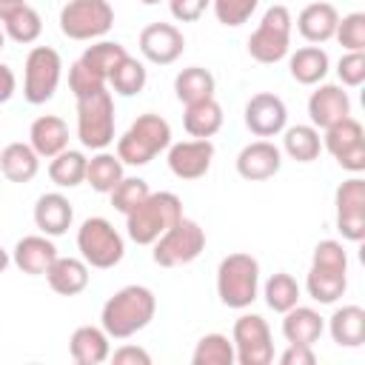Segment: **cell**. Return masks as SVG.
Listing matches in <instances>:
<instances>
[{
  "label": "cell",
  "instance_id": "obj_1",
  "mask_svg": "<svg viewBox=\"0 0 365 365\" xmlns=\"http://www.w3.org/2000/svg\"><path fill=\"white\" fill-rule=\"evenodd\" d=\"M157 314V297L145 285H125L106 299L100 322L111 339H128L143 331Z\"/></svg>",
  "mask_w": 365,
  "mask_h": 365
},
{
  "label": "cell",
  "instance_id": "obj_2",
  "mask_svg": "<svg viewBox=\"0 0 365 365\" xmlns=\"http://www.w3.org/2000/svg\"><path fill=\"white\" fill-rule=\"evenodd\" d=\"M182 217V200L171 191H151L134 211L125 214L128 237L137 245H154Z\"/></svg>",
  "mask_w": 365,
  "mask_h": 365
},
{
  "label": "cell",
  "instance_id": "obj_3",
  "mask_svg": "<svg viewBox=\"0 0 365 365\" xmlns=\"http://www.w3.org/2000/svg\"><path fill=\"white\" fill-rule=\"evenodd\" d=\"M171 145V125L160 114H140L117 140V157L125 165H145Z\"/></svg>",
  "mask_w": 365,
  "mask_h": 365
},
{
  "label": "cell",
  "instance_id": "obj_4",
  "mask_svg": "<svg viewBox=\"0 0 365 365\" xmlns=\"http://www.w3.org/2000/svg\"><path fill=\"white\" fill-rule=\"evenodd\" d=\"M259 291V262L251 254H228L217 268V294L228 308H248Z\"/></svg>",
  "mask_w": 365,
  "mask_h": 365
},
{
  "label": "cell",
  "instance_id": "obj_5",
  "mask_svg": "<svg viewBox=\"0 0 365 365\" xmlns=\"http://www.w3.org/2000/svg\"><path fill=\"white\" fill-rule=\"evenodd\" d=\"M77 137L94 151L114 143V100L106 88L77 97Z\"/></svg>",
  "mask_w": 365,
  "mask_h": 365
},
{
  "label": "cell",
  "instance_id": "obj_6",
  "mask_svg": "<svg viewBox=\"0 0 365 365\" xmlns=\"http://www.w3.org/2000/svg\"><path fill=\"white\" fill-rule=\"evenodd\" d=\"M114 26V9L108 0H68L60 9V31L68 40H97Z\"/></svg>",
  "mask_w": 365,
  "mask_h": 365
},
{
  "label": "cell",
  "instance_id": "obj_7",
  "mask_svg": "<svg viewBox=\"0 0 365 365\" xmlns=\"http://www.w3.org/2000/svg\"><path fill=\"white\" fill-rule=\"evenodd\" d=\"M291 11L285 6H271L257 31L248 37V54L257 60V63H279L285 54H288V46H291Z\"/></svg>",
  "mask_w": 365,
  "mask_h": 365
},
{
  "label": "cell",
  "instance_id": "obj_8",
  "mask_svg": "<svg viewBox=\"0 0 365 365\" xmlns=\"http://www.w3.org/2000/svg\"><path fill=\"white\" fill-rule=\"evenodd\" d=\"M205 251V231L194 222L180 217L157 242H154V262L163 268H177V265H188L194 262L200 254Z\"/></svg>",
  "mask_w": 365,
  "mask_h": 365
},
{
  "label": "cell",
  "instance_id": "obj_9",
  "mask_svg": "<svg viewBox=\"0 0 365 365\" xmlns=\"http://www.w3.org/2000/svg\"><path fill=\"white\" fill-rule=\"evenodd\" d=\"M77 248L91 268H114L123 254V237L106 217H88L77 231Z\"/></svg>",
  "mask_w": 365,
  "mask_h": 365
},
{
  "label": "cell",
  "instance_id": "obj_10",
  "mask_svg": "<svg viewBox=\"0 0 365 365\" xmlns=\"http://www.w3.org/2000/svg\"><path fill=\"white\" fill-rule=\"evenodd\" d=\"M63 74V60L51 46H34L26 57V80H23V97L31 106H43L54 97Z\"/></svg>",
  "mask_w": 365,
  "mask_h": 365
},
{
  "label": "cell",
  "instance_id": "obj_11",
  "mask_svg": "<svg viewBox=\"0 0 365 365\" xmlns=\"http://www.w3.org/2000/svg\"><path fill=\"white\" fill-rule=\"evenodd\" d=\"M234 356L240 365H268L274 359L271 328L259 314H242L234 322Z\"/></svg>",
  "mask_w": 365,
  "mask_h": 365
},
{
  "label": "cell",
  "instance_id": "obj_12",
  "mask_svg": "<svg viewBox=\"0 0 365 365\" xmlns=\"http://www.w3.org/2000/svg\"><path fill=\"white\" fill-rule=\"evenodd\" d=\"M325 148L336 157L342 168L354 174L365 171V131L362 123L354 120L351 114L325 128Z\"/></svg>",
  "mask_w": 365,
  "mask_h": 365
},
{
  "label": "cell",
  "instance_id": "obj_13",
  "mask_svg": "<svg viewBox=\"0 0 365 365\" xmlns=\"http://www.w3.org/2000/svg\"><path fill=\"white\" fill-rule=\"evenodd\" d=\"M336 228L345 240H365V180L351 177L336 188Z\"/></svg>",
  "mask_w": 365,
  "mask_h": 365
},
{
  "label": "cell",
  "instance_id": "obj_14",
  "mask_svg": "<svg viewBox=\"0 0 365 365\" xmlns=\"http://www.w3.org/2000/svg\"><path fill=\"white\" fill-rule=\"evenodd\" d=\"M288 123V108L282 97L271 91H259L245 103V125L257 137H274L285 128Z\"/></svg>",
  "mask_w": 365,
  "mask_h": 365
},
{
  "label": "cell",
  "instance_id": "obj_15",
  "mask_svg": "<svg viewBox=\"0 0 365 365\" xmlns=\"http://www.w3.org/2000/svg\"><path fill=\"white\" fill-rule=\"evenodd\" d=\"M214 160V143L211 140H185L168 145V168L180 180H200L208 174Z\"/></svg>",
  "mask_w": 365,
  "mask_h": 365
},
{
  "label": "cell",
  "instance_id": "obj_16",
  "mask_svg": "<svg viewBox=\"0 0 365 365\" xmlns=\"http://www.w3.org/2000/svg\"><path fill=\"white\" fill-rule=\"evenodd\" d=\"M185 48V37L171 23H151L140 31V51L157 66H171Z\"/></svg>",
  "mask_w": 365,
  "mask_h": 365
},
{
  "label": "cell",
  "instance_id": "obj_17",
  "mask_svg": "<svg viewBox=\"0 0 365 365\" xmlns=\"http://www.w3.org/2000/svg\"><path fill=\"white\" fill-rule=\"evenodd\" d=\"M282 165V154L274 143L268 140H257V143H248L240 154H237V171L240 177L245 180H271Z\"/></svg>",
  "mask_w": 365,
  "mask_h": 365
},
{
  "label": "cell",
  "instance_id": "obj_18",
  "mask_svg": "<svg viewBox=\"0 0 365 365\" xmlns=\"http://www.w3.org/2000/svg\"><path fill=\"white\" fill-rule=\"evenodd\" d=\"M308 114H311L314 128H328V125L339 123L342 117L351 114L348 91H342V86H334V83L319 86V88L308 97Z\"/></svg>",
  "mask_w": 365,
  "mask_h": 365
},
{
  "label": "cell",
  "instance_id": "obj_19",
  "mask_svg": "<svg viewBox=\"0 0 365 365\" xmlns=\"http://www.w3.org/2000/svg\"><path fill=\"white\" fill-rule=\"evenodd\" d=\"M57 257H60V254H57L54 242H51L46 234H43V237H40V234L23 237V240L14 245V251H11V262H14L23 274H31V277L46 274Z\"/></svg>",
  "mask_w": 365,
  "mask_h": 365
},
{
  "label": "cell",
  "instance_id": "obj_20",
  "mask_svg": "<svg viewBox=\"0 0 365 365\" xmlns=\"http://www.w3.org/2000/svg\"><path fill=\"white\" fill-rule=\"evenodd\" d=\"M29 145L37 151V157H57L68 148V125L57 114H43L29 128Z\"/></svg>",
  "mask_w": 365,
  "mask_h": 365
},
{
  "label": "cell",
  "instance_id": "obj_21",
  "mask_svg": "<svg viewBox=\"0 0 365 365\" xmlns=\"http://www.w3.org/2000/svg\"><path fill=\"white\" fill-rule=\"evenodd\" d=\"M71 220H74V208H71V202L60 191H51V194L37 197V202H34V222H37V228L46 237L66 234L68 225H71Z\"/></svg>",
  "mask_w": 365,
  "mask_h": 365
},
{
  "label": "cell",
  "instance_id": "obj_22",
  "mask_svg": "<svg viewBox=\"0 0 365 365\" xmlns=\"http://www.w3.org/2000/svg\"><path fill=\"white\" fill-rule=\"evenodd\" d=\"M108 334L94 325H80L68 339V354L77 365H100L111 356Z\"/></svg>",
  "mask_w": 365,
  "mask_h": 365
},
{
  "label": "cell",
  "instance_id": "obj_23",
  "mask_svg": "<svg viewBox=\"0 0 365 365\" xmlns=\"http://www.w3.org/2000/svg\"><path fill=\"white\" fill-rule=\"evenodd\" d=\"M336 23H339V11L331 3H322V0L319 3H308L297 17V29L308 43L331 40L334 31H336Z\"/></svg>",
  "mask_w": 365,
  "mask_h": 365
},
{
  "label": "cell",
  "instance_id": "obj_24",
  "mask_svg": "<svg viewBox=\"0 0 365 365\" xmlns=\"http://www.w3.org/2000/svg\"><path fill=\"white\" fill-rule=\"evenodd\" d=\"M46 279H48L51 291H57L63 297H74V294L86 291V285H88V262L77 259V257H57L51 262V268L46 271Z\"/></svg>",
  "mask_w": 365,
  "mask_h": 365
},
{
  "label": "cell",
  "instance_id": "obj_25",
  "mask_svg": "<svg viewBox=\"0 0 365 365\" xmlns=\"http://www.w3.org/2000/svg\"><path fill=\"white\" fill-rule=\"evenodd\" d=\"M325 331L322 317L308 305H294L285 311L282 319V336L294 345H314Z\"/></svg>",
  "mask_w": 365,
  "mask_h": 365
},
{
  "label": "cell",
  "instance_id": "obj_26",
  "mask_svg": "<svg viewBox=\"0 0 365 365\" xmlns=\"http://www.w3.org/2000/svg\"><path fill=\"white\" fill-rule=\"evenodd\" d=\"M0 171L11 182H31L40 171V157L29 143H9L0 151Z\"/></svg>",
  "mask_w": 365,
  "mask_h": 365
},
{
  "label": "cell",
  "instance_id": "obj_27",
  "mask_svg": "<svg viewBox=\"0 0 365 365\" xmlns=\"http://www.w3.org/2000/svg\"><path fill=\"white\" fill-rule=\"evenodd\" d=\"M328 331L339 348H359L365 342V311L359 305H342L334 311Z\"/></svg>",
  "mask_w": 365,
  "mask_h": 365
},
{
  "label": "cell",
  "instance_id": "obj_28",
  "mask_svg": "<svg viewBox=\"0 0 365 365\" xmlns=\"http://www.w3.org/2000/svg\"><path fill=\"white\" fill-rule=\"evenodd\" d=\"M182 125H185V131L191 137L208 140V137H214L222 128V106L214 97L200 100V103H191V106H185Z\"/></svg>",
  "mask_w": 365,
  "mask_h": 365
},
{
  "label": "cell",
  "instance_id": "obj_29",
  "mask_svg": "<svg viewBox=\"0 0 365 365\" xmlns=\"http://www.w3.org/2000/svg\"><path fill=\"white\" fill-rule=\"evenodd\" d=\"M305 288H308L311 299H317L322 305H331V302H336L345 294V288H348V271L311 265L308 279H305Z\"/></svg>",
  "mask_w": 365,
  "mask_h": 365
},
{
  "label": "cell",
  "instance_id": "obj_30",
  "mask_svg": "<svg viewBox=\"0 0 365 365\" xmlns=\"http://www.w3.org/2000/svg\"><path fill=\"white\" fill-rule=\"evenodd\" d=\"M328 54L319 48V46H305V48H297L288 60V68H291V77L302 86H317L325 74H328Z\"/></svg>",
  "mask_w": 365,
  "mask_h": 365
},
{
  "label": "cell",
  "instance_id": "obj_31",
  "mask_svg": "<svg viewBox=\"0 0 365 365\" xmlns=\"http://www.w3.org/2000/svg\"><path fill=\"white\" fill-rule=\"evenodd\" d=\"M214 74L202 66H188L182 68L177 77H174V91H177V100L191 106V103H200V100H208L214 97Z\"/></svg>",
  "mask_w": 365,
  "mask_h": 365
},
{
  "label": "cell",
  "instance_id": "obj_32",
  "mask_svg": "<svg viewBox=\"0 0 365 365\" xmlns=\"http://www.w3.org/2000/svg\"><path fill=\"white\" fill-rule=\"evenodd\" d=\"M86 165H88V157L83 151H60L57 157H51L48 163V177L54 185L60 188H74L80 182H86Z\"/></svg>",
  "mask_w": 365,
  "mask_h": 365
},
{
  "label": "cell",
  "instance_id": "obj_33",
  "mask_svg": "<svg viewBox=\"0 0 365 365\" xmlns=\"http://www.w3.org/2000/svg\"><path fill=\"white\" fill-rule=\"evenodd\" d=\"M123 177H125V174H123V160L114 157V154H106V151H100L97 157H91L88 165H86V182H88L97 194H111V188H114Z\"/></svg>",
  "mask_w": 365,
  "mask_h": 365
},
{
  "label": "cell",
  "instance_id": "obj_34",
  "mask_svg": "<svg viewBox=\"0 0 365 365\" xmlns=\"http://www.w3.org/2000/svg\"><path fill=\"white\" fill-rule=\"evenodd\" d=\"M282 145H285V154L297 163H314L319 157V131L314 125H291L282 137Z\"/></svg>",
  "mask_w": 365,
  "mask_h": 365
},
{
  "label": "cell",
  "instance_id": "obj_35",
  "mask_svg": "<svg viewBox=\"0 0 365 365\" xmlns=\"http://www.w3.org/2000/svg\"><path fill=\"white\" fill-rule=\"evenodd\" d=\"M3 31L14 43H34L40 37V31H43V20L31 6L23 3V6H17L14 11H9L3 17Z\"/></svg>",
  "mask_w": 365,
  "mask_h": 365
},
{
  "label": "cell",
  "instance_id": "obj_36",
  "mask_svg": "<svg viewBox=\"0 0 365 365\" xmlns=\"http://www.w3.org/2000/svg\"><path fill=\"white\" fill-rule=\"evenodd\" d=\"M191 362L194 365H234L237 356H234V342L225 336V334H205L194 354H191Z\"/></svg>",
  "mask_w": 365,
  "mask_h": 365
},
{
  "label": "cell",
  "instance_id": "obj_37",
  "mask_svg": "<svg viewBox=\"0 0 365 365\" xmlns=\"http://www.w3.org/2000/svg\"><path fill=\"white\" fill-rule=\"evenodd\" d=\"M145 80H148L145 66H143L140 60H134L131 54H125V57L114 66V71H111V77H108V83L114 86V91L123 94V97L140 94V91L145 88Z\"/></svg>",
  "mask_w": 365,
  "mask_h": 365
},
{
  "label": "cell",
  "instance_id": "obj_38",
  "mask_svg": "<svg viewBox=\"0 0 365 365\" xmlns=\"http://www.w3.org/2000/svg\"><path fill=\"white\" fill-rule=\"evenodd\" d=\"M265 302L277 314H285L288 308H294L299 302V285H297V279L291 274H285V271H277L265 282Z\"/></svg>",
  "mask_w": 365,
  "mask_h": 365
},
{
  "label": "cell",
  "instance_id": "obj_39",
  "mask_svg": "<svg viewBox=\"0 0 365 365\" xmlns=\"http://www.w3.org/2000/svg\"><path fill=\"white\" fill-rule=\"evenodd\" d=\"M128 51H125V46H120V43H111V40H100V43H94V46H88L86 51H83V63L88 66V68H94L97 74H103L106 80L111 77V71H114V66L125 57Z\"/></svg>",
  "mask_w": 365,
  "mask_h": 365
},
{
  "label": "cell",
  "instance_id": "obj_40",
  "mask_svg": "<svg viewBox=\"0 0 365 365\" xmlns=\"http://www.w3.org/2000/svg\"><path fill=\"white\" fill-rule=\"evenodd\" d=\"M148 194H151V188H148L145 180H140V177H123V180L111 188V205H114L120 214H128V211H134Z\"/></svg>",
  "mask_w": 365,
  "mask_h": 365
},
{
  "label": "cell",
  "instance_id": "obj_41",
  "mask_svg": "<svg viewBox=\"0 0 365 365\" xmlns=\"http://www.w3.org/2000/svg\"><path fill=\"white\" fill-rule=\"evenodd\" d=\"M334 37L348 51H365V11H351L336 23Z\"/></svg>",
  "mask_w": 365,
  "mask_h": 365
},
{
  "label": "cell",
  "instance_id": "obj_42",
  "mask_svg": "<svg viewBox=\"0 0 365 365\" xmlns=\"http://www.w3.org/2000/svg\"><path fill=\"white\" fill-rule=\"evenodd\" d=\"M211 6L222 26H242L257 11L259 0H211Z\"/></svg>",
  "mask_w": 365,
  "mask_h": 365
},
{
  "label": "cell",
  "instance_id": "obj_43",
  "mask_svg": "<svg viewBox=\"0 0 365 365\" xmlns=\"http://www.w3.org/2000/svg\"><path fill=\"white\" fill-rule=\"evenodd\" d=\"M106 77L103 74H97L94 68H88L83 60H77L74 66H71V71H68V88H71V94L74 97H86V94H94V91H100V88H106Z\"/></svg>",
  "mask_w": 365,
  "mask_h": 365
},
{
  "label": "cell",
  "instance_id": "obj_44",
  "mask_svg": "<svg viewBox=\"0 0 365 365\" xmlns=\"http://www.w3.org/2000/svg\"><path fill=\"white\" fill-rule=\"evenodd\" d=\"M311 265L348 271V254H345L342 242H336V240H322V242H317V248H314V259H311Z\"/></svg>",
  "mask_w": 365,
  "mask_h": 365
},
{
  "label": "cell",
  "instance_id": "obj_45",
  "mask_svg": "<svg viewBox=\"0 0 365 365\" xmlns=\"http://www.w3.org/2000/svg\"><path fill=\"white\" fill-rule=\"evenodd\" d=\"M336 74H339V83L342 86H362L365 83V51H348L339 66H336Z\"/></svg>",
  "mask_w": 365,
  "mask_h": 365
},
{
  "label": "cell",
  "instance_id": "obj_46",
  "mask_svg": "<svg viewBox=\"0 0 365 365\" xmlns=\"http://www.w3.org/2000/svg\"><path fill=\"white\" fill-rule=\"evenodd\" d=\"M211 6V0H168L171 17L180 23H194L205 14V9Z\"/></svg>",
  "mask_w": 365,
  "mask_h": 365
},
{
  "label": "cell",
  "instance_id": "obj_47",
  "mask_svg": "<svg viewBox=\"0 0 365 365\" xmlns=\"http://www.w3.org/2000/svg\"><path fill=\"white\" fill-rule=\"evenodd\" d=\"M108 359H114L117 365H151V354L145 348H137V345H123Z\"/></svg>",
  "mask_w": 365,
  "mask_h": 365
},
{
  "label": "cell",
  "instance_id": "obj_48",
  "mask_svg": "<svg viewBox=\"0 0 365 365\" xmlns=\"http://www.w3.org/2000/svg\"><path fill=\"white\" fill-rule=\"evenodd\" d=\"M279 362L282 365H314L317 362L314 345H294V342H288V348L282 351Z\"/></svg>",
  "mask_w": 365,
  "mask_h": 365
},
{
  "label": "cell",
  "instance_id": "obj_49",
  "mask_svg": "<svg viewBox=\"0 0 365 365\" xmlns=\"http://www.w3.org/2000/svg\"><path fill=\"white\" fill-rule=\"evenodd\" d=\"M14 88H17L14 71H11L6 63H0V103H9L11 94H14Z\"/></svg>",
  "mask_w": 365,
  "mask_h": 365
},
{
  "label": "cell",
  "instance_id": "obj_50",
  "mask_svg": "<svg viewBox=\"0 0 365 365\" xmlns=\"http://www.w3.org/2000/svg\"><path fill=\"white\" fill-rule=\"evenodd\" d=\"M23 3H26V0H0V20H3L9 11H14L17 6H23Z\"/></svg>",
  "mask_w": 365,
  "mask_h": 365
},
{
  "label": "cell",
  "instance_id": "obj_51",
  "mask_svg": "<svg viewBox=\"0 0 365 365\" xmlns=\"http://www.w3.org/2000/svg\"><path fill=\"white\" fill-rule=\"evenodd\" d=\"M9 262H11V257H9V251L6 248H0V274L9 268Z\"/></svg>",
  "mask_w": 365,
  "mask_h": 365
},
{
  "label": "cell",
  "instance_id": "obj_52",
  "mask_svg": "<svg viewBox=\"0 0 365 365\" xmlns=\"http://www.w3.org/2000/svg\"><path fill=\"white\" fill-rule=\"evenodd\" d=\"M3 46H6V31L0 29V48H3Z\"/></svg>",
  "mask_w": 365,
  "mask_h": 365
},
{
  "label": "cell",
  "instance_id": "obj_53",
  "mask_svg": "<svg viewBox=\"0 0 365 365\" xmlns=\"http://www.w3.org/2000/svg\"><path fill=\"white\" fill-rule=\"evenodd\" d=\"M140 3H143V6H157L160 0H140Z\"/></svg>",
  "mask_w": 365,
  "mask_h": 365
}]
</instances>
